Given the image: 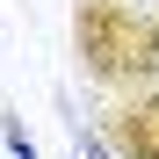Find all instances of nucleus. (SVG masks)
<instances>
[{"mask_svg": "<svg viewBox=\"0 0 159 159\" xmlns=\"http://www.w3.org/2000/svg\"><path fill=\"white\" fill-rule=\"evenodd\" d=\"M72 65L101 94L159 80V7L152 0H72Z\"/></svg>", "mask_w": 159, "mask_h": 159, "instance_id": "obj_1", "label": "nucleus"}, {"mask_svg": "<svg viewBox=\"0 0 159 159\" xmlns=\"http://www.w3.org/2000/svg\"><path fill=\"white\" fill-rule=\"evenodd\" d=\"M72 159H116V145L101 138V123H80L72 116Z\"/></svg>", "mask_w": 159, "mask_h": 159, "instance_id": "obj_3", "label": "nucleus"}, {"mask_svg": "<svg viewBox=\"0 0 159 159\" xmlns=\"http://www.w3.org/2000/svg\"><path fill=\"white\" fill-rule=\"evenodd\" d=\"M101 138L116 145V159H159V80L130 87V94H109Z\"/></svg>", "mask_w": 159, "mask_h": 159, "instance_id": "obj_2", "label": "nucleus"}, {"mask_svg": "<svg viewBox=\"0 0 159 159\" xmlns=\"http://www.w3.org/2000/svg\"><path fill=\"white\" fill-rule=\"evenodd\" d=\"M0 130H7V152H15V159H36V152H29V138H22V123H15V116H0Z\"/></svg>", "mask_w": 159, "mask_h": 159, "instance_id": "obj_4", "label": "nucleus"}]
</instances>
